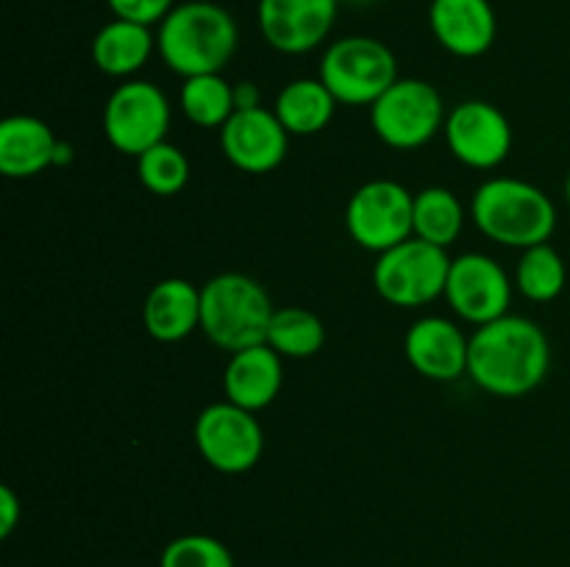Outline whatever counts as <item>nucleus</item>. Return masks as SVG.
Returning a JSON list of instances; mask_svg holds the SVG:
<instances>
[{"instance_id":"obj_5","label":"nucleus","mask_w":570,"mask_h":567,"mask_svg":"<svg viewBox=\"0 0 570 567\" xmlns=\"http://www.w3.org/2000/svg\"><path fill=\"white\" fill-rule=\"evenodd\" d=\"M317 78L326 83L337 103L371 109L399 81V61L379 39L343 37L323 53Z\"/></svg>"},{"instance_id":"obj_7","label":"nucleus","mask_w":570,"mask_h":567,"mask_svg":"<svg viewBox=\"0 0 570 567\" xmlns=\"http://www.w3.org/2000/svg\"><path fill=\"white\" fill-rule=\"evenodd\" d=\"M445 106L438 89L421 78H399L371 106L373 133L393 150H415L445 128Z\"/></svg>"},{"instance_id":"obj_32","label":"nucleus","mask_w":570,"mask_h":567,"mask_svg":"<svg viewBox=\"0 0 570 567\" xmlns=\"http://www.w3.org/2000/svg\"><path fill=\"white\" fill-rule=\"evenodd\" d=\"M340 3H343V0H340ZM345 3H356V6H367V3H373V0H345Z\"/></svg>"},{"instance_id":"obj_20","label":"nucleus","mask_w":570,"mask_h":567,"mask_svg":"<svg viewBox=\"0 0 570 567\" xmlns=\"http://www.w3.org/2000/svg\"><path fill=\"white\" fill-rule=\"evenodd\" d=\"M154 50L156 37L150 26L120 20V17L106 22L92 39V61L111 78H131L148 64Z\"/></svg>"},{"instance_id":"obj_19","label":"nucleus","mask_w":570,"mask_h":567,"mask_svg":"<svg viewBox=\"0 0 570 567\" xmlns=\"http://www.w3.org/2000/svg\"><path fill=\"white\" fill-rule=\"evenodd\" d=\"M142 322L156 342H181L200 328V289L187 278H165L145 298Z\"/></svg>"},{"instance_id":"obj_26","label":"nucleus","mask_w":570,"mask_h":567,"mask_svg":"<svg viewBox=\"0 0 570 567\" xmlns=\"http://www.w3.org/2000/svg\"><path fill=\"white\" fill-rule=\"evenodd\" d=\"M137 176L139 183H142L150 195L173 198V195H178L187 187L189 159L184 156L181 148H176V145L159 142L139 156Z\"/></svg>"},{"instance_id":"obj_23","label":"nucleus","mask_w":570,"mask_h":567,"mask_svg":"<svg viewBox=\"0 0 570 567\" xmlns=\"http://www.w3.org/2000/svg\"><path fill=\"white\" fill-rule=\"evenodd\" d=\"M326 342V328L321 317L312 315L304 306H284L276 309L267 331V345L282 359H309Z\"/></svg>"},{"instance_id":"obj_14","label":"nucleus","mask_w":570,"mask_h":567,"mask_svg":"<svg viewBox=\"0 0 570 567\" xmlns=\"http://www.w3.org/2000/svg\"><path fill=\"white\" fill-rule=\"evenodd\" d=\"M220 148L239 172L265 176L287 159L289 133L278 122L276 111H267L265 106L239 109L220 128Z\"/></svg>"},{"instance_id":"obj_28","label":"nucleus","mask_w":570,"mask_h":567,"mask_svg":"<svg viewBox=\"0 0 570 567\" xmlns=\"http://www.w3.org/2000/svg\"><path fill=\"white\" fill-rule=\"evenodd\" d=\"M111 9V14L120 17V20L142 22V26H159L173 9H176V0H106Z\"/></svg>"},{"instance_id":"obj_8","label":"nucleus","mask_w":570,"mask_h":567,"mask_svg":"<svg viewBox=\"0 0 570 567\" xmlns=\"http://www.w3.org/2000/svg\"><path fill=\"white\" fill-rule=\"evenodd\" d=\"M415 195L399 181L376 178L356 189L345 206V228L360 248L384 253L415 237L412 228Z\"/></svg>"},{"instance_id":"obj_22","label":"nucleus","mask_w":570,"mask_h":567,"mask_svg":"<svg viewBox=\"0 0 570 567\" xmlns=\"http://www.w3.org/2000/svg\"><path fill=\"white\" fill-rule=\"evenodd\" d=\"M412 228H415L417 239H426V242L449 250L465 228V206L445 187L421 189L415 192Z\"/></svg>"},{"instance_id":"obj_12","label":"nucleus","mask_w":570,"mask_h":567,"mask_svg":"<svg viewBox=\"0 0 570 567\" xmlns=\"http://www.w3.org/2000/svg\"><path fill=\"white\" fill-rule=\"evenodd\" d=\"M445 300L462 320L479 328L510 315L512 281L488 253H462L451 259Z\"/></svg>"},{"instance_id":"obj_11","label":"nucleus","mask_w":570,"mask_h":567,"mask_svg":"<svg viewBox=\"0 0 570 567\" xmlns=\"http://www.w3.org/2000/svg\"><path fill=\"white\" fill-rule=\"evenodd\" d=\"M445 142L456 161L473 170H495L512 150V126L499 106L462 100L445 117Z\"/></svg>"},{"instance_id":"obj_17","label":"nucleus","mask_w":570,"mask_h":567,"mask_svg":"<svg viewBox=\"0 0 570 567\" xmlns=\"http://www.w3.org/2000/svg\"><path fill=\"white\" fill-rule=\"evenodd\" d=\"M284 384L282 356L271 345H254L232 354L226 372H223V389L226 400L243 406L248 411L267 409L278 398Z\"/></svg>"},{"instance_id":"obj_9","label":"nucleus","mask_w":570,"mask_h":567,"mask_svg":"<svg viewBox=\"0 0 570 567\" xmlns=\"http://www.w3.org/2000/svg\"><path fill=\"white\" fill-rule=\"evenodd\" d=\"M195 448L209 467L226 476H239L259 465L265 454V431L256 411L232 400L209 404L195 420Z\"/></svg>"},{"instance_id":"obj_21","label":"nucleus","mask_w":570,"mask_h":567,"mask_svg":"<svg viewBox=\"0 0 570 567\" xmlns=\"http://www.w3.org/2000/svg\"><path fill=\"white\" fill-rule=\"evenodd\" d=\"M334 109H337V98L328 92L321 78H295L278 92L276 106H273L289 137L321 133L334 120Z\"/></svg>"},{"instance_id":"obj_24","label":"nucleus","mask_w":570,"mask_h":567,"mask_svg":"<svg viewBox=\"0 0 570 567\" xmlns=\"http://www.w3.org/2000/svg\"><path fill=\"white\" fill-rule=\"evenodd\" d=\"M178 100H181L184 117L198 128H223L237 111L234 87L220 72L184 78L181 98Z\"/></svg>"},{"instance_id":"obj_10","label":"nucleus","mask_w":570,"mask_h":567,"mask_svg":"<svg viewBox=\"0 0 570 567\" xmlns=\"http://www.w3.org/2000/svg\"><path fill=\"white\" fill-rule=\"evenodd\" d=\"M170 131V100L156 83L126 81L109 94L104 106V133L122 156H139L154 145L167 142Z\"/></svg>"},{"instance_id":"obj_33","label":"nucleus","mask_w":570,"mask_h":567,"mask_svg":"<svg viewBox=\"0 0 570 567\" xmlns=\"http://www.w3.org/2000/svg\"><path fill=\"white\" fill-rule=\"evenodd\" d=\"M566 198H568V206H570V172H568V178H566Z\"/></svg>"},{"instance_id":"obj_31","label":"nucleus","mask_w":570,"mask_h":567,"mask_svg":"<svg viewBox=\"0 0 570 567\" xmlns=\"http://www.w3.org/2000/svg\"><path fill=\"white\" fill-rule=\"evenodd\" d=\"M70 161H72V145L70 142H61V139H59V145H56L53 167H65V165H70Z\"/></svg>"},{"instance_id":"obj_30","label":"nucleus","mask_w":570,"mask_h":567,"mask_svg":"<svg viewBox=\"0 0 570 567\" xmlns=\"http://www.w3.org/2000/svg\"><path fill=\"white\" fill-rule=\"evenodd\" d=\"M234 106L239 109H259L262 92L254 81H239L234 83Z\"/></svg>"},{"instance_id":"obj_3","label":"nucleus","mask_w":570,"mask_h":567,"mask_svg":"<svg viewBox=\"0 0 570 567\" xmlns=\"http://www.w3.org/2000/svg\"><path fill=\"white\" fill-rule=\"evenodd\" d=\"M471 217L479 231L504 248L527 250L549 242L557 209L549 195L521 178H490L473 192Z\"/></svg>"},{"instance_id":"obj_4","label":"nucleus","mask_w":570,"mask_h":567,"mask_svg":"<svg viewBox=\"0 0 570 567\" xmlns=\"http://www.w3.org/2000/svg\"><path fill=\"white\" fill-rule=\"evenodd\" d=\"M273 315L267 289L245 272H220L200 287V331L228 354L265 345Z\"/></svg>"},{"instance_id":"obj_6","label":"nucleus","mask_w":570,"mask_h":567,"mask_svg":"<svg viewBox=\"0 0 570 567\" xmlns=\"http://www.w3.org/2000/svg\"><path fill=\"white\" fill-rule=\"evenodd\" d=\"M449 270V250L412 237L379 253L376 267H373V287L379 298L387 300L390 306L417 309L445 295Z\"/></svg>"},{"instance_id":"obj_27","label":"nucleus","mask_w":570,"mask_h":567,"mask_svg":"<svg viewBox=\"0 0 570 567\" xmlns=\"http://www.w3.org/2000/svg\"><path fill=\"white\" fill-rule=\"evenodd\" d=\"M159 567H234V556L209 534H181L165 545Z\"/></svg>"},{"instance_id":"obj_1","label":"nucleus","mask_w":570,"mask_h":567,"mask_svg":"<svg viewBox=\"0 0 570 567\" xmlns=\"http://www.w3.org/2000/svg\"><path fill=\"white\" fill-rule=\"evenodd\" d=\"M551 345L543 328L521 315H504L471 334L468 376L495 398H523L546 381Z\"/></svg>"},{"instance_id":"obj_25","label":"nucleus","mask_w":570,"mask_h":567,"mask_svg":"<svg viewBox=\"0 0 570 567\" xmlns=\"http://www.w3.org/2000/svg\"><path fill=\"white\" fill-rule=\"evenodd\" d=\"M566 281V261H562L560 250L551 248L549 242L527 248L518 259L515 287L521 289L523 298L534 300V304H549V300L560 298Z\"/></svg>"},{"instance_id":"obj_15","label":"nucleus","mask_w":570,"mask_h":567,"mask_svg":"<svg viewBox=\"0 0 570 567\" xmlns=\"http://www.w3.org/2000/svg\"><path fill=\"white\" fill-rule=\"evenodd\" d=\"M468 348L471 337H465L454 320L429 315L410 326L404 337V354L412 370L429 381H456L468 372Z\"/></svg>"},{"instance_id":"obj_13","label":"nucleus","mask_w":570,"mask_h":567,"mask_svg":"<svg viewBox=\"0 0 570 567\" xmlns=\"http://www.w3.org/2000/svg\"><path fill=\"white\" fill-rule=\"evenodd\" d=\"M340 0H259L256 20L273 50L301 56L326 42Z\"/></svg>"},{"instance_id":"obj_18","label":"nucleus","mask_w":570,"mask_h":567,"mask_svg":"<svg viewBox=\"0 0 570 567\" xmlns=\"http://www.w3.org/2000/svg\"><path fill=\"white\" fill-rule=\"evenodd\" d=\"M56 145H59V137L39 117H6L0 122V172L6 178L39 176L53 167Z\"/></svg>"},{"instance_id":"obj_16","label":"nucleus","mask_w":570,"mask_h":567,"mask_svg":"<svg viewBox=\"0 0 570 567\" xmlns=\"http://www.w3.org/2000/svg\"><path fill=\"white\" fill-rule=\"evenodd\" d=\"M429 26L440 48L460 59L488 53L499 31L490 0H432Z\"/></svg>"},{"instance_id":"obj_29","label":"nucleus","mask_w":570,"mask_h":567,"mask_svg":"<svg viewBox=\"0 0 570 567\" xmlns=\"http://www.w3.org/2000/svg\"><path fill=\"white\" fill-rule=\"evenodd\" d=\"M20 515L22 506L20 500H17L14 489H11L9 484H3V487H0V537H11V531H14L17 523H20Z\"/></svg>"},{"instance_id":"obj_2","label":"nucleus","mask_w":570,"mask_h":567,"mask_svg":"<svg viewBox=\"0 0 570 567\" xmlns=\"http://www.w3.org/2000/svg\"><path fill=\"white\" fill-rule=\"evenodd\" d=\"M237 22L232 11L212 0H187L159 22L156 50L181 78L223 72L237 50Z\"/></svg>"}]
</instances>
